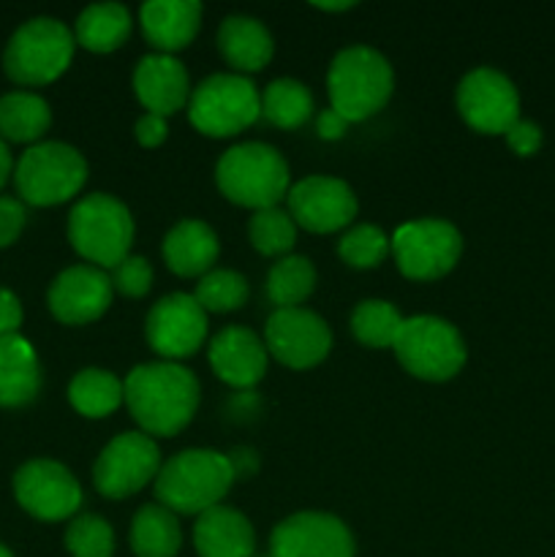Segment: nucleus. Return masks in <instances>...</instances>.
Wrapping results in <instances>:
<instances>
[{"mask_svg":"<svg viewBox=\"0 0 555 557\" xmlns=\"http://www.w3.org/2000/svg\"><path fill=\"white\" fill-rule=\"evenodd\" d=\"M261 114L254 82L237 74H212L190 96L188 117L205 136H234Z\"/></svg>","mask_w":555,"mask_h":557,"instance_id":"nucleus-9","label":"nucleus"},{"mask_svg":"<svg viewBox=\"0 0 555 557\" xmlns=\"http://www.w3.org/2000/svg\"><path fill=\"white\" fill-rule=\"evenodd\" d=\"M147 343L166 359L190 357L207 337V313L190 294H169L147 313Z\"/></svg>","mask_w":555,"mask_h":557,"instance_id":"nucleus-16","label":"nucleus"},{"mask_svg":"<svg viewBox=\"0 0 555 557\" xmlns=\"http://www.w3.org/2000/svg\"><path fill=\"white\" fill-rule=\"evenodd\" d=\"M183 544V531L174 517L161 504H147L136 511L131 522V547L136 557H174Z\"/></svg>","mask_w":555,"mask_h":557,"instance_id":"nucleus-26","label":"nucleus"},{"mask_svg":"<svg viewBox=\"0 0 555 557\" xmlns=\"http://www.w3.org/2000/svg\"><path fill=\"white\" fill-rule=\"evenodd\" d=\"M294 223L316 234L341 232L357 218V196L337 177H305L286 194Z\"/></svg>","mask_w":555,"mask_h":557,"instance_id":"nucleus-17","label":"nucleus"},{"mask_svg":"<svg viewBox=\"0 0 555 557\" xmlns=\"http://www.w3.org/2000/svg\"><path fill=\"white\" fill-rule=\"evenodd\" d=\"M218 259V237L205 221L185 218L163 237V261L180 277H205Z\"/></svg>","mask_w":555,"mask_h":557,"instance_id":"nucleus-24","label":"nucleus"},{"mask_svg":"<svg viewBox=\"0 0 555 557\" xmlns=\"http://www.w3.org/2000/svg\"><path fill=\"white\" fill-rule=\"evenodd\" d=\"M250 286L239 272L212 270L196 283L194 299L205 308V313H229L248 302Z\"/></svg>","mask_w":555,"mask_h":557,"instance_id":"nucleus-33","label":"nucleus"},{"mask_svg":"<svg viewBox=\"0 0 555 557\" xmlns=\"http://www.w3.org/2000/svg\"><path fill=\"white\" fill-rule=\"evenodd\" d=\"M215 180L229 201L250 210H270L288 194V163L264 141H243L218 161Z\"/></svg>","mask_w":555,"mask_h":557,"instance_id":"nucleus-4","label":"nucleus"},{"mask_svg":"<svg viewBox=\"0 0 555 557\" xmlns=\"http://www.w3.org/2000/svg\"><path fill=\"white\" fill-rule=\"evenodd\" d=\"M41 364L22 335L0 337V408H20L36 400Z\"/></svg>","mask_w":555,"mask_h":557,"instance_id":"nucleus-23","label":"nucleus"},{"mask_svg":"<svg viewBox=\"0 0 555 557\" xmlns=\"http://www.w3.org/2000/svg\"><path fill=\"white\" fill-rule=\"evenodd\" d=\"M313 112V96L297 79H275L261 96V114L278 128H299Z\"/></svg>","mask_w":555,"mask_h":557,"instance_id":"nucleus-31","label":"nucleus"},{"mask_svg":"<svg viewBox=\"0 0 555 557\" xmlns=\"http://www.w3.org/2000/svg\"><path fill=\"white\" fill-rule=\"evenodd\" d=\"M0 557H14V555H11V549L5 547V544H0Z\"/></svg>","mask_w":555,"mask_h":557,"instance_id":"nucleus-45","label":"nucleus"},{"mask_svg":"<svg viewBox=\"0 0 555 557\" xmlns=\"http://www.w3.org/2000/svg\"><path fill=\"white\" fill-rule=\"evenodd\" d=\"M74 58V36L63 22L36 16L14 30L3 52V69L16 85H49Z\"/></svg>","mask_w":555,"mask_h":557,"instance_id":"nucleus-6","label":"nucleus"},{"mask_svg":"<svg viewBox=\"0 0 555 557\" xmlns=\"http://www.w3.org/2000/svg\"><path fill=\"white\" fill-rule=\"evenodd\" d=\"M136 139H139L141 147H158L166 139V117L161 114L145 112L136 123Z\"/></svg>","mask_w":555,"mask_h":557,"instance_id":"nucleus-41","label":"nucleus"},{"mask_svg":"<svg viewBox=\"0 0 555 557\" xmlns=\"http://www.w3.org/2000/svg\"><path fill=\"white\" fill-rule=\"evenodd\" d=\"M22 324V302L14 292L0 288V337L16 335Z\"/></svg>","mask_w":555,"mask_h":557,"instance_id":"nucleus-40","label":"nucleus"},{"mask_svg":"<svg viewBox=\"0 0 555 557\" xmlns=\"http://www.w3.org/2000/svg\"><path fill=\"white\" fill-rule=\"evenodd\" d=\"M27 223V210L14 196H0V248L16 243Z\"/></svg>","mask_w":555,"mask_h":557,"instance_id":"nucleus-38","label":"nucleus"},{"mask_svg":"<svg viewBox=\"0 0 555 557\" xmlns=\"http://www.w3.org/2000/svg\"><path fill=\"white\" fill-rule=\"evenodd\" d=\"M131 417L145 435H177L199 406V381L174 362L139 364L123 384Z\"/></svg>","mask_w":555,"mask_h":557,"instance_id":"nucleus-1","label":"nucleus"},{"mask_svg":"<svg viewBox=\"0 0 555 557\" xmlns=\"http://www.w3.org/2000/svg\"><path fill=\"white\" fill-rule=\"evenodd\" d=\"M210 364L221 381L237 389L259 384L267 373V348L248 326H226L210 343Z\"/></svg>","mask_w":555,"mask_h":557,"instance_id":"nucleus-19","label":"nucleus"},{"mask_svg":"<svg viewBox=\"0 0 555 557\" xmlns=\"http://www.w3.org/2000/svg\"><path fill=\"white\" fill-rule=\"evenodd\" d=\"M131 33V14L120 3H92L76 16L74 38L90 52H114Z\"/></svg>","mask_w":555,"mask_h":557,"instance_id":"nucleus-28","label":"nucleus"},{"mask_svg":"<svg viewBox=\"0 0 555 557\" xmlns=\"http://www.w3.org/2000/svg\"><path fill=\"white\" fill-rule=\"evenodd\" d=\"M392 253L406 277L435 281L457 264L462 253V237L452 223L422 218L397 228L392 237Z\"/></svg>","mask_w":555,"mask_h":557,"instance_id":"nucleus-10","label":"nucleus"},{"mask_svg":"<svg viewBox=\"0 0 555 557\" xmlns=\"http://www.w3.org/2000/svg\"><path fill=\"white\" fill-rule=\"evenodd\" d=\"M218 49L223 60L239 71H261L272 60L270 30L254 16L232 14L218 27Z\"/></svg>","mask_w":555,"mask_h":557,"instance_id":"nucleus-25","label":"nucleus"},{"mask_svg":"<svg viewBox=\"0 0 555 557\" xmlns=\"http://www.w3.org/2000/svg\"><path fill=\"white\" fill-rule=\"evenodd\" d=\"M267 348L292 370L316 368L332 348V332L321 315L305 308H278L264 326Z\"/></svg>","mask_w":555,"mask_h":557,"instance_id":"nucleus-14","label":"nucleus"},{"mask_svg":"<svg viewBox=\"0 0 555 557\" xmlns=\"http://www.w3.org/2000/svg\"><path fill=\"white\" fill-rule=\"evenodd\" d=\"M134 90L147 112L169 117L188 103V71L172 54H147L134 71Z\"/></svg>","mask_w":555,"mask_h":557,"instance_id":"nucleus-20","label":"nucleus"},{"mask_svg":"<svg viewBox=\"0 0 555 557\" xmlns=\"http://www.w3.org/2000/svg\"><path fill=\"white\" fill-rule=\"evenodd\" d=\"M403 326V315L384 299H365L351 313V332L359 343L370 348H392Z\"/></svg>","mask_w":555,"mask_h":557,"instance_id":"nucleus-32","label":"nucleus"},{"mask_svg":"<svg viewBox=\"0 0 555 557\" xmlns=\"http://www.w3.org/2000/svg\"><path fill=\"white\" fill-rule=\"evenodd\" d=\"M354 536L337 517L299 511L272 531V557H354Z\"/></svg>","mask_w":555,"mask_h":557,"instance_id":"nucleus-15","label":"nucleus"},{"mask_svg":"<svg viewBox=\"0 0 555 557\" xmlns=\"http://www.w3.org/2000/svg\"><path fill=\"white\" fill-rule=\"evenodd\" d=\"M248 234L250 243H254V248L261 256H281L294 248L297 223L281 207H270V210L254 212V218L248 223Z\"/></svg>","mask_w":555,"mask_h":557,"instance_id":"nucleus-34","label":"nucleus"},{"mask_svg":"<svg viewBox=\"0 0 555 557\" xmlns=\"http://www.w3.org/2000/svg\"><path fill=\"white\" fill-rule=\"evenodd\" d=\"M65 547L74 557H112L114 531L98 515L74 517L69 531H65Z\"/></svg>","mask_w":555,"mask_h":557,"instance_id":"nucleus-36","label":"nucleus"},{"mask_svg":"<svg viewBox=\"0 0 555 557\" xmlns=\"http://www.w3.org/2000/svg\"><path fill=\"white\" fill-rule=\"evenodd\" d=\"M395 74L379 49L348 47L335 54L326 74L330 103L346 123H359L379 112L392 96Z\"/></svg>","mask_w":555,"mask_h":557,"instance_id":"nucleus-3","label":"nucleus"},{"mask_svg":"<svg viewBox=\"0 0 555 557\" xmlns=\"http://www.w3.org/2000/svg\"><path fill=\"white\" fill-rule=\"evenodd\" d=\"M397 362L422 381H449L466 364V341L449 321L439 315L403 319L395 337Z\"/></svg>","mask_w":555,"mask_h":557,"instance_id":"nucleus-7","label":"nucleus"},{"mask_svg":"<svg viewBox=\"0 0 555 557\" xmlns=\"http://www.w3.org/2000/svg\"><path fill=\"white\" fill-rule=\"evenodd\" d=\"M11 166H14V163H11V152L9 147H5V141L0 139V188H3L5 180H9Z\"/></svg>","mask_w":555,"mask_h":557,"instance_id":"nucleus-43","label":"nucleus"},{"mask_svg":"<svg viewBox=\"0 0 555 557\" xmlns=\"http://www.w3.org/2000/svg\"><path fill=\"white\" fill-rule=\"evenodd\" d=\"M316 128H319L321 139H341V136L346 134L348 123L335 112V109H326V112H321L319 125H316Z\"/></svg>","mask_w":555,"mask_h":557,"instance_id":"nucleus-42","label":"nucleus"},{"mask_svg":"<svg viewBox=\"0 0 555 557\" xmlns=\"http://www.w3.org/2000/svg\"><path fill=\"white\" fill-rule=\"evenodd\" d=\"M316 267L308 256H286L275 261L267 277V297L278 308H299L313 294Z\"/></svg>","mask_w":555,"mask_h":557,"instance_id":"nucleus-30","label":"nucleus"},{"mask_svg":"<svg viewBox=\"0 0 555 557\" xmlns=\"http://www.w3.org/2000/svg\"><path fill=\"white\" fill-rule=\"evenodd\" d=\"M52 125L49 103L36 92L16 90L0 98V139L38 141Z\"/></svg>","mask_w":555,"mask_h":557,"instance_id":"nucleus-27","label":"nucleus"},{"mask_svg":"<svg viewBox=\"0 0 555 557\" xmlns=\"http://www.w3.org/2000/svg\"><path fill=\"white\" fill-rule=\"evenodd\" d=\"M147 41L163 54L188 47L201 25V5L196 0H150L139 11Z\"/></svg>","mask_w":555,"mask_h":557,"instance_id":"nucleus-22","label":"nucleus"},{"mask_svg":"<svg viewBox=\"0 0 555 557\" xmlns=\"http://www.w3.org/2000/svg\"><path fill=\"white\" fill-rule=\"evenodd\" d=\"M354 0H346V3H324V0H321V3H313V9H319V11H348V9H354Z\"/></svg>","mask_w":555,"mask_h":557,"instance_id":"nucleus-44","label":"nucleus"},{"mask_svg":"<svg viewBox=\"0 0 555 557\" xmlns=\"http://www.w3.org/2000/svg\"><path fill=\"white\" fill-rule=\"evenodd\" d=\"M87 163L79 150L63 141H41L22 152L14 183L22 199L33 207L63 205L82 190Z\"/></svg>","mask_w":555,"mask_h":557,"instance_id":"nucleus-8","label":"nucleus"},{"mask_svg":"<svg viewBox=\"0 0 555 557\" xmlns=\"http://www.w3.org/2000/svg\"><path fill=\"white\" fill-rule=\"evenodd\" d=\"M392 250V239H386V234L379 226H354L351 232L343 234V239L337 243V253L346 264L357 267V270H373L381 261L386 259V253Z\"/></svg>","mask_w":555,"mask_h":557,"instance_id":"nucleus-35","label":"nucleus"},{"mask_svg":"<svg viewBox=\"0 0 555 557\" xmlns=\"http://www.w3.org/2000/svg\"><path fill=\"white\" fill-rule=\"evenodd\" d=\"M506 145L511 147V152L528 158L542 147V128L531 120H517L509 131H506Z\"/></svg>","mask_w":555,"mask_h":557,"instance_id":"nucleus-39","label":"nucleus"},{"mask_svg":"<svg viewBox=\"0 0 555 557\" xmlns=\"http://www.w3.org/2000/svg\"><path fill=\"white\" fill-rule=\"evenodd\" d=\"M150 286H152V267L147 264V259H141V256H128V259L120 261V264L114 267L112 288H118L123 297L139 299L150 292Z\"/></svg>","mask_w":555,"mask_h":557,"instance_id":"nucleus-37","label":"nucleus"},{"mask_svg":"<svg viewBox=\"0 0 555 557\" xmlns=\"http://www.w3.org/2000/svg\"><path fill=\"white\" fill-rule=\"evenodd\" d=\"M69 239L82 259L92 261L98 270H114L120 261L128 259L134 218L114 196H85L69 215Z\"/></svg>","mask_w":555,"mask_h":557,"instance_id":"nucleus-5","label":"nucleus"},{"mask_svg":"<svg viewBox=\"0 0 555 557\" xmlns=\"http://www.w3.org/2000/svg\"><path fill=\"white\" fill-rule=\"evenodd\" d=\"M112 277L90 264H76L60 272L49 286V310L58 321L71 326L101 319L112 305Z\"/></svg>","mask_w":555,"mask_h":557,"instance_id":"nucleus-18","label":"nucleus"},{"mask_svg":"<svg viewBox=\"0 0 555 557\" xmlns=\"http://www.w3.org/2000/svg\"><path fill=\"white\" fill-rule=\"evenodd\" d=\"M161 471V451L145 433L114 435L98 455L92 479L103 498H128Z\"/></svg>","mask_w":555,"mask_h":557,"instance_id":"nucleus-11","label":"nucleus"},{"mask_svg":"<svg viewBox=\"0 0 555 557\" xmlns=\"http://www.w3.org/2000/svg\"><path fill=\"white\" fill-rule=\"evenodd\" d=\"M457 109L479 134H506L520 120V96L501 71L473 69L457 85Z\"/></svg>","mask_w":555,"mask_h":557,"instance_id":"nucleus-12","label":"nucleus"},{"mask_svg":"<svg viewBox=\"0 0 555 557\" xmlns=\"http://www.w3.org/2000/svg\"><path fill=\"white\" fill-rule=\"evenodd\" d=\"M69 400L82 417L103 419L120 408L125 400L123 381L101 368H87L76 373L69 384Z\"/></svg>","mask_w":555,"mask_h":557,"instance_id":"nucleus-29","label":"nucleus"},{"mask_svg":"<svg viewBox=\"0 0 555 557\" xmlns=\"http://www.w3.org/2000/svg\"><path fill=\"white\" fill-rule=\"evenodd\" d=\"M232 457L212 449H188L161 466L156 476V498L174 515H205L232 487Z\"/></svg>","mask_w":555,"mask_h":557,"instance_id":"nucleus-2","label":"nucleus"},{"mask_svg":"<svg viewBox=\"0 0 555 557\" xmlns=\"http://www.w3.org/2000/svg\"><path fill=\"white\" fill-rule=\"evenodd\" d=\"M194 544L199 557H254L256 536L248 517L229 506H212L196 520Z\"/></svg>","mask_w":555,"mask_h":557,"instance_id":"nucleus-21","label":"nucleus"},{"mask_svg":"<svg viewBox=\"0 0 555 557\" xmlns=\"http://www.w3.org/2000/svg\"><path fill=\"white\" fill-rule=\"evenodd\" d=\"M16 504L44 522L69 520L82 506V487L74 473L54 460H30L14 473Z\"/></svg>","mask_w":555,"mask_h":557,"instance_id":"nucleus-13","label":"nucleus"}]
</instances>
